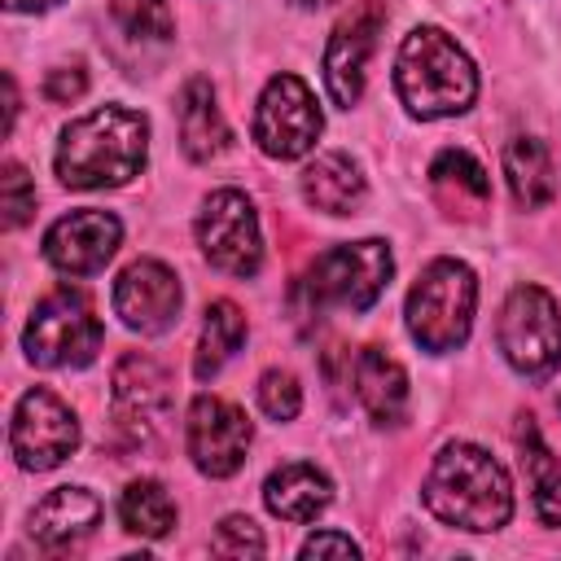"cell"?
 Segmentation results:
<instances>
[{"label":"cell","mask_w":561,"mask_h":561,"mask_svg":"<svg viewBox=\"0 0 561 561\" xmlns=\"http://www.w3.org/2000/svg\"><path fill=\"white\" fill-rule=\"evenodd\" d=\"M149 158V118L127 105H96L61 127L53 167L66 188H118Z\"/></svg>","instance_id":"obj_1"},{"label":"cell","mask_w":561,"mask_h":561,"mask_svg":"<svg viewBox=\"0 0 561 561\" xmlns=\"http://www.w3.org/2000/svg\"><path fill=\"white\" fill-rule=\"evenodd\" d=\"M421 500L443 526L469 535H495L513 517V482L478 443H447L425 473Z\"/></svg>","instance_id":"obj_2"},{"label":"cell","mask_w":561,"mask_h":561,"mask_svg":"<svg viewBox=\"0 0 561 561\" xmlns=\"http://www.w3.org/2000/svg\"><path fill=\"white\" fill-rule=\"evenodd\" d=\"M394 92L412 118H451L478 101V70L443 26H412L394 57Z\"/></svg>","instance_id":"obj_3"},{"label":"cell","mask_w":561,"mask_h":561,"mask_svg":"<svg viewBox=\"0 0 561 561\" xmlns=\"http://www.w3.org/2000/svg\"><path fill=\"white\" fill-rule=\"evenodd\" d=\"M473 307H478L473 267L460 259H434L412 280L408 302H403V320H408V333L421 351L447 355V351L469 342Z\"/></svg>","instance_id":"obj_4"},{"label":"cell","mask_w":561,"mask_h":561,"mask_svg":"<svg viewBox=\"0 0 561 561\" xmlns=\"http://www.w3.org/2000/svg\"><path fill=\"white\" fill-rule=\"evenodd\" d=\"M394 276L390 245L381 237L342 241L311 259V267L298 280V298H307L311 311L342 307V311H368Z\"/></svg>","instance_id":"obj_5"},{"label":"cell","mask_w":561,"mask_h":561,"mask_svg":"<svg viewBox=\"0 0 561 561\" xmlns=\"http://www.w3.org/2000/svg\"><path fill=\"white\" fill-rule=\"evenodd\" d=\"M22 351L35 368H83L101 351V320L92 311V298L83 289H53L35 302L26 329H22Z\"/></svg>","instance_id":"obj_6"},{"label":"cell","mask_w":561,"mask_h":561,"mask_svg":"<svg viewBox=\"0 0 561 561\" xmlns=\"http://www.w3.org/2000/svg\"><path fill=\"white\" fill-rule=\"evenodd\" d=\"M500 355L517 377L543 381L561 368V307L543 285H513L495 320Z\"/></svg>","instance_id":"obj_7"},{"label":"cell","mask_w":561,"mask_h":561,"mask_svg":"<svg viewBox=\"0 0 561 561\" xmlns=\"http://www.w3.org/2000/svg\"><path fill=\"white\" fill-rule=\"evenodd\" d=\"M320 105L311 96V88L298 79V75H272L259 92V105H254V145L276 158V162H294L302 153L316 149L320 140Z\"/></svg>","instance_id":"obj_8"},{"label":"cell","mask_w":561,"mask_h":561,"mask_svg":"<svg viewBox=\"0 0 561 561\" xmlns=\"http://www.w3.org/2000/svg\"><path fill=\"white\" fill-rule=\"evenodd\" d=\"M197 245L224 276H254L263 267V232L254 202L241 188H215L197 210Z\"/></svg>","instance_id":"obj_9"},{"label":"cell","mask_w":561,"mask_h":561,"mask_svg":"<svg viewBox=\"0 0 561 561\" xmlns=\"http://www.w3.org/2000/svg\"><path fill=\"white\" fill-rule=\"evenodd\" d=\"M79 416L70 412V403H61L53 390L35 386L18 399L13 421H9V451L18 460V469L26 473H48L57 469L66 456L79 451Z\"/></svg>","instance_id":"obj_10"},{"label":"cell","mask_w":561,"mask_h":561,"mask_svg":"<svg viewBox=\"0 0 561 561\" xmlns=\"http://www.w3.org/2000/svg\"><path fill=\"white\" fill-rule=\"evenodd\" d=\"M250 421L237 403L215 399V394H197L188 403V421H184V443H188V460L197 465V473L206 478H232L245 465L250 451Z\"/></svg>","instance_id":"obj_11"},{"label":"cell","mask_w":561,"mask_h":561,"mask_svg":"<svg viewBox=\"0 0 561 561\" xmlns=\"http://www.w3.org/2000/svg\"><path fill=\"white\" fill-rule=\"evenodd\" d=\"M110 302H114V316L131 333L158 337V333H167L180 320L184 289H180V276L162 259H136V263H127L118 272Z\"/></svg>","instance_id":"obj_12"},{"label":"cell","mask_w":561,"mask_h":561,"mask_svg":"<svg viewBox=\"0 0 561 561\" xmlns=\"http://www.w3.org/2000/svg\"><path fill=\"white\" fill-rule=\"evenodd\" d=\"M386 26V4L381 0H359L329 35L324 44V88L333 96V105L351 110L364 96V75H368V57L377 48V35Z\"/></svg>","instance_id":"obj_13"},{"label":"cell","mask_w":561,"mask_h":561,"mask_svg":"<svg viewBox=\"0 0 561 561\" xmlns=\"http://www.w3.org/2000/svg\"><path fill=\"white\" fill-rule=\"evenodd\" d=\"M123 241V224L110 210H70L44 232V259L61 276H96Z\"/></svg>","instance_id":"obj_14"},{"label":"cell","mask_w":561,"mask_h":561,"mask_svg":"<svg viewBox=\"0 0 561 561\" xmlns=\"http://www.w3.org/2000/svg\"><path fill=\"white\" fill-rule=\"evenodd\" d=\"M110 399H114V421L118 430H127V438H149L158 430V421L171 408V377L158 359L131 351L114 364L110 377Z\"/></svg>","instance_id":"obj_15"},{"label":"cell","mask_w":561,"mask_h":561,"mask_svg":"<svg viewBox=\"0 0 561 561\" xmlns=\"http://www.w3.org/2000/svg\"><path fill=\"white\" fill-rule=\"evenodd\" d=\"M96 522H101V500L88 486H57L31 508L26 526L44 552H66L79 539H88Z\"/></svg>","instance_id":"obj_16"},{"label":"cell","mask_w":561,"mask_h":561,"mask_svg":"<svg viewBox=\"0 0 561 561\" xmlns=\"http://www.w3.org/2000/svg\"><path fill=\"white\" fill-rule=\"evenodd\" d=\"M351 386L373 425H399L408 416V373L381 346H364L351 364Z\"/></svg>","instance_id":"obj_17"},{"label":"cell","mask_w":561,"mask_h":561,"mask_svg":"<svg viewBox=\"0 0 561 561\" xmlns=\"http://www.w3.org/2000/svg\"><path fill=\"white\" fill-rule=\"evenodd\" d=\"M263 504H267L272 517L302 526V522H316L333 504V482H329L324 469H316L307 460H289V465H280V469L267 473Z\"/></svg>","instance_id":"obj_18"},{"label":"cell","mask_w":561,"mask_h":561,"mask_svg":"<svg viewBox=\"0 0 561 561\" xmlns=\"http://www.w3.org/2000/svg\"><path fill=\"white\" fill-rule=\"evenodd\" d=\"M368 184H364V171L351 153L342 149H329V153H316L307 167H302V197L307 206L324 210V215H355L359 202H364Z\"/></svg>","instance_id":"obj_19"},{"label":"cell","mask_w":561,"mask_h":561,"mask_svg":"<svg viewBox=\"0 0 561 561\" xmlns=\"http://www.w3.org/2000/svg\"><path fill=\"white\" fill-rule=\"evenodd\" d=\"M232 131L224 123V110L215 101V88L210 79L193 75L184 88H180V145L193 162H210L228 149Z\"/></svg>","instance_id":"obj_20"},{"label":"cell","mask_w":561,"mask_h":561,"mask_svg":"<svg viewBox=\"0 0 561 561\" xmlns=\"http://www.w3.org/2000/svg\"><path fill=\"white\" fill-rule=\"evenodd\" d=\"M504 180L522 210H539L552 197V153L539 136H513L504 145Z\"/></svg>","instance_id":"obj_21"},{"label":"cell","mask_w":561,"mask_h":561,"mask_svg":"<svg viewBox=\"0 0 561 561\" xmlns=\"http://www.w3.org/2000/svg\"><path fill=\"white\" fill-rule=\"evenodd\" d=\"M245 342V316L237 302L228 298H215L206 307V320H202V337H197V355H193V377L197 381H210Z\"/></svg>","instance_id":"obj_22"},{"label":"cell","mask_w":561,"mask_h":561,"mask_svg":"<svg viewBox=\"0 0 561 561\" xmlns=\"http://www.w3.org/2000/svg\"><path fill=\"white\" fill-rule=\"evenodd\" d=\"M517 443H522V465H526V482H530L535 513H539L548 526H561V460L552 456V447L543 443V434H539V425H535L530 416L522 421Z\"/></svg>","instance_id":"obj_23"},{"label":"cell","mask_w":561,"mask_h":561,"mask_svg":"<svg viewBox=\"0 0 561 561\" xmlns=\"http://www.w3.org/2000/svg\"><path fill=\"white\" fill-rule=\"evenodd\" d=\"M118 517H123V530L140 539H162L175 526V504L158 478H136L118 495Z\"/></svg>","instance_id":"obj_24"},{"label":"cell","mask_w":561,"mask_h":561,"mask_svg":"<svg viewBox=\"0 0 561 561\" xmlns=\"http://www.w3.org/2000/svg\"><path fill=\"white\" fill-rule=\"evenodd\" d=\"M110 18L131 39H171L175 31L167 0H110Z\"/></svg>","instance_id":"obj_25"},{"label":"cell","mask_w":561,"mask_h":561,"mask_svg":"<svg viewBox=\"0 0 561 561\" xmlns=\"http://www.w3.org/2000/svg\"><path fill=\"white\" fill-rule=\"evenodd\" d=\"M430 180H434V184H456V188H465V193L478 197V202L491 197V180H486L482 162H478L473 153H465V149H443V153L430 162Z\"/></svg>","instance_id":"obj_26"},{"label":"cell","mask_w":561,"mask_h":561,"mask_svg":"<svg viewBox=\"0 0 561 561\" xmlns=\"http://www.w3.org/2000/svg\"><path fill=\"white\" fill-rule=\"evenodd\" d=\"M31 210H35V180L26 175L22 162H4L0 167V224H4V232L22 228L31 219Z\"/></svg>","instance_id":"obj_27"},{"label":"cell","mask_w":561,"mask_h":561,"mask_svg":"<svg viewBox=\"0 0 561 561\" xmlns=\"http://www.w3.org/2000/svg\"><path fill=\"white\" fill-rule=\"evenodd\" d=\"M259 408H263V416H272V421H294L298 408H302V386H298V377H294L289 368H267V373L259 377Z\"/></svg>","instance_id":"obj_28"},{"label":"cell","mask_w":561,"mask_h":561,"mask_svg":"<svg viewBox=\"0 0 561 561\" xmlns=\"http://www.w3.org/2000/svg\"><path fill=\"white\" fill-rule=\"evenodd\" d=\"M219 557H259L267 543H263V535H259V526L250 522V517H241V513H232V517H224L219 522V530H215V543H210Z\"/></svg>","instance_id":"obj_29"},{"label":"cell","mask_w":561,"mask_h":561,"mask_svg":"<svg viewBox=\"0 0 561 561\" xmlns=\"http://www.w3.org/2000/svg\"><path fill=\"white\" fill-rule=\"evenodd\" d=\"M83 92H88V70H83V66H57V70H48V79H44V96L57 101V105L79 101Z\"/></svg>","instance_id":"obj_30"},{"label":"cell","mask_w":561,"mask_h":561,"mask_svg":"<svg viewBox=\"0 0 561 561\" xmlns=\"http://www.w3.org/2000/svg\"><path fill=\"white\" fill-rule=\"evenodd\" d=\"M298 557H359V543L342 530H316V535L302 539Z\"/></svg>","instance_id":"obj_31"},{"label":"cell","mask_w":561,"mask_h":561,"mask_svg":"<svg viewBox=\"0 0 561 561\" xmlns=\"http://www.w3.org/2000/svg\"><path fill=\"white\" fill-rule=\"evenodd\" d=\"M13 118H18V88H13V75H4V136L13 131Z\"/></svg>","instance_id":"obj_32"},{"label":"cell","mask_w":561,"mask_h":561,"mask_svg":"<svg viewBox=\"0 0 561 561\" xmlns=\"http://www.w3.org/2000/svg\"><path fill=\"white\" fill-rule=\"evenodd\" d=\"M57 0H4V9L9 13H44V9H53Z\"/></svg>","instance_id":"obj_33"},{"label":"cell","mask_w":561,"mask_h":561,"mask_svg":"<svg viewBox=\"0 0 561 561\" xmlns=\"http://www.w3.org/2000/svg\"><path fill=\"white\" fill-rule=\"evenodd\" d=\"M294 4H302V9H320V4H329V0H294Z\"/></svg>","instance_id":"obj_34"}]
</instances>
